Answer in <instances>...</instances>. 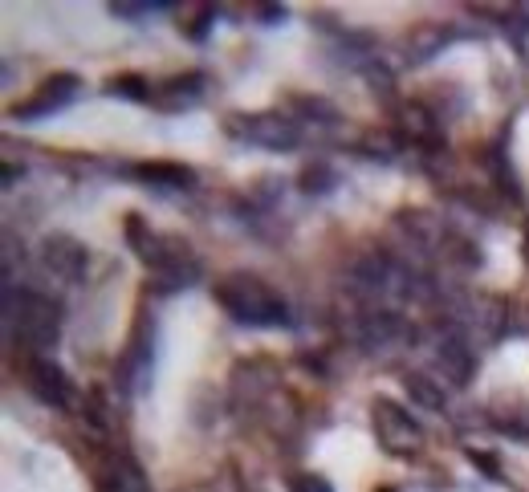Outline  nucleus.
Returning a JSON list of instances; mask_svg holds the SVG:
<instances>
[{
    "label": "nucleus",
    "mask_w": 529,
    "mask_h": 492,
    "mask_svg": "<svg viewBox=\"0 0 529 492\" xmlns=\"http://www.w3.org/2000/svg\"><path fill=\"white\" fill-rule=\"evenodd\" d=\"M212 297H216V305H220V310H224L232 322L253 326V330H269V326H281V322L289 318L285 297H281L273 285H265L261 277L245 273V269L220 277L216 289H212Z\"/></svg>",
    "instance_id": "nucleus-1"
},
{
    "label": "nucleus",
    "mask_w": 529,
    "mask_h": 492,
    "mask_svg": "<svg viewBox=\"0 0 529 492\" xmlns=\"http://www.w3.org/2000/svg\"><path fill=\"white\" fill-rule=\"evenodd\" d=\"M5 322H9V334L33 350V354H45L57 346V330H62V310L53 305V297L37 293V289H9V305H5Z\"/></svg>",
    "instance_id": "nucleus-2"
},
{
    "label": "nucleus",
    "mask_w": 529,
    "mask_h": 492,
    "mask_svg": "<svg viewBox=\"0 0 529 492\" xmlns=\"http://www.w3.org/2000/svg\"><path fill=\"white\" fill-rule=\"evenodd\" d=\"M224 131L237 143H249V147H261V151H298V143H302V127L293 118L277 114V110L232 114L224 122Z\"/></svg>",
    "instance_id": "nucleus-3"
},
{
    "label": "nucleus",
    "mask_w": 529,
    "mask_h": 492,
    "mask_svg": "<svg viewBox=\"0 0 529 492\" xmlns=\"http://www.w3.org/2000/svg\"><path fill=\"white\" fill-rule=\"evenodd\" d=\"M371 423H375L379 448L391 452V456H416V452L424 448V427L411 419V411L399 407L395 399H375Z\"/></svg>",
    "instance_id": "nucleus-4"
},
{
    "label": "nucleus",
    "mask_w": 529,
    "mask_h": 492,
    "mask_svg": "<svg viewBox=\"0 0 529 492\" xmlns=\"http://www.w3.org/2000/svg\"><path fill=\"white\" fill-rule=\"evenodd\" d=\"M25 383H29V391H33L45 407H57V411H70L74 399H78L70 375H66L53 358H45V354H33V358H29V366H25Z\"/></svg>",
    "instance_id": "nucleus-5"
},
{
    "label": "nucleus",
    "mask_w": 529,
    "mask_h": 492,
    "mask_svg": "<svg viewBox=\"0 0 529 492\" xmlns=\"http://www.w3.org/2000/svg\"><path fill=\"white\" fill-rule=\"evenodd\" d=\"M82 94V82H78V74H53V78H45L25 102H17L13 106V118H21V122H37V118H45V114H57V110H66L74 98Z\"/></svg>",
    "instance_id": "nucleus-6"
},
{
    "label": "nucleus",
    "mask_w": 529,
    "mask_h": 492,
    "mask_svg": "<svg viewBox=\"0 0 529 492\" xmlns=\"http://www.w3.org/2000/svg\"><path fill=\"white\" fill-rule=\"evenodd\" d=\"M41 265H45L49 277L74 285V281L86 277V269H90V253H86V244H82V240H74V236H66V232H53V236L41 240Z\"/></svg>",
    "instance_id": "nucleus-7"
},
{
    "label": "nucleus",
    "mask_w": 529,
    "mask_h": 492,
    "mask_svg": "<svg viewBox=\"0 0 529 492\" xmlns=\"http://www.w3.org/2000/svg\"><path fill=\"white\" fill-rule=\"evenodd\" d=\"M147 379H151V338H147V330H135L131 346L119 358V387L127 395H139L147 387Z\"/></svg>",
    "instance_id": "nucleus-8"
},
{
    "label": "nucleus",
    "mask_w": 529,
    "mask_h": 492,
    "mask_svg": "<svg viewBox=\"0 0 529 492\" xmlns=\"http://www.w3.org/2000/svg\"><path fill=\"white\" fill-rule=\"evenodd\" d=\"M436 362H440V371L448 375V383H452V387H464L468 379H473V366H477L473 350H468V342H464L460 334H448V338H440Z\"/></svg>",
    "instance_id": "nucleus-9"
},
{
    "label": "nucleus",
    "mask_w": 529,
    "mask_h": 492,
    "mask_svg": "<svg viewBox=\"0 0 529 492\" xmlns=\"http://www.w3.org/2000/svg\"><path fill=\"white\" fill-rule=\"evenodd\" d=\"M200 98H204V74H175V78H167V82L155 90V102H159L167 114L184 110V106H192V102H200Z\"/></svg>",
    "instance_id": "nucleus-10"
},
{
    "label": "nucleus",
    "mask_w": 529,
    "mask_h": 492,
    "mask_svg": "<svg viewBox=\"0 0 529 492\" xmlns=\"http://www.w3.org/2000/svg\"><path fill=\"white\" fill-rule=\"evenodd\" d=\"M98 492H151V484L135 460H114L98 472Z\"/></svg>",
    "instance_id": "nucleus-11"
},
{
    "label": "nucleus",
    "mask_w": 529,
    "mask_h": 492,
    "mask_svg": "<svg viewBox=\"0 0 529 492\" xmlns=\"http://www.w3.org/2000/svg\"><path fill=\"white\" fill-rule=\"evenodd\" d=\"M135 171H139V179L155 183V188H192V183H196V171L188 163H163V159H155V163H139Z\"/></svg>",
    "instance_id": "nucleus-12"
},
{
    "label": "nucleus",
    "mask_w": 529,
    "mask_h": 492,
    "mask_svg": "<svg viewBox=\"0 0 529 492\" xmlns=\"http://www.w3.org/2000/svg\"><path fill=\"white\" fill-rule=\"evenodd\" d=\"M403 387H407L411 399H416L420 407H428V411L444 407V387H436L428 375H403Z\"/></svg>",
    "instance_id": "nucleus-13"
},
{
    "label": "nucleus",
    "mask_w": 529,
    "mask_h": 492,
    "mask_svg": "<svg viewBox=\"0 0 529 492\" xmlns=\"http://www.w3.org/2000/svg\"><path fill=\"white\" fill-rule=\"evenodd\" d=\"M106 94H110V98H135V102H151V98H155V90H151L147 78H139V74H119L114 82H106Z\"/></svg>",
    "instance_id": "nucleus-14"
},
{
    "label": "nucleus",
    "mask_w": 529,
    "mask_h": 492,
    "mask_svg": "<svg viewBox=\"0 0 529 492\" xmlns=\"http://www.w3.org/2000/svg\"><path fill=\"white\" fill-rule=\"evenodd\" d=\"M163 9H171V5H163V0H119V5H110V13L114 17H147V13H163Z\"/></svg>",
    "instance_id": "nucleus-15"
},
{
    "label": "nucleus",
    "mask_w": 529,
    "mask_h": 492,
    "mask_svg": "<svg viewBox=\"0 0 529 492\" xmlns=\"http://www.w3.org/2000/svg\"><path fill=\"white\" fill-rule=\"evenodd\" d=\"M334 171L330 167H306V175H302V192H310V196H318V192H330L334 188Z\"/></svg>",
    "instance_id": "nucleus-16"
},
{
    "label": "nucleus",
    "mask_w": 529,
    "mask_h": 492,
    "mask_svg": "<svg viewBox=\"0 0 529 492\" xmlns=\"http://www.w3.org/2000/svg\"><path fill=\"white\" fill-rule=\"evenodd\" d=\"M289 492H334V484L326 476H318V472H298L289 480Z\"/></svg>",
    "instance_id": "nucleus-17"
},
{
    "label": "nucleus",
    "mask_w": 529,
    "mask_h": 492,
    "mask_svg": "<svg viewBox=\"0 0 529 492\" xmlns=\"http://www.w3.org/2000/svg\"><path fill=\"white\" fill-rule=\"evenodd\" d=\"M468 460H473L489 480H501V464H497V456L493 452H477V448H468Z\"/></svg>",
    "instance_id": "nucleus-18"
},
{
    "label": "nucleus",
    "mask_w": 529,
    "mask_h": 492,
    "mask_svg": "<svg viewBox=\"0 0 529 492\" xmlns=\"http://www.w3.org/2000/svg\"><path fill=\"white\" fill-rule=\"evenodd\" d=\"M212 21H216V9H212V5H204V9H200V17L188 25V37H196V41H200V37L208 33V25H212Z\"/></svg>",
    "instance_id": "nucleus-19"
},
{
    "label": "nucleus",
    "mask_w": 529,
    "mask_h": 492,
    "mask_svg": "<svg viewBox=\"0 0 529 492\" xmlns=\"http://www.w3.org/2000/svg\"><path fill=\"white\" fill-rule=\"evenodd\" d=\"M281 17H285L281 5H265V9H261V21H281Z\"/></svg>",
    "instance_id": "nucleus-20"
},
{
    "label": "nucleus",
    "mask_w": 529,
    "mask_h": 492,
    "mask_svg": "<svg viewBox=\"0 0 529 492\" xmlns=\"http://www.w3.org/2000/svg\"><path fill=\"white\" fill-rule=\"evenodd\" d=\"M383 492H395V488H383Z\"/></svg>",
    "instance_id": "nucleus-21"
}]
</instances>
